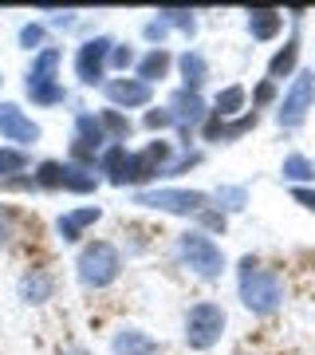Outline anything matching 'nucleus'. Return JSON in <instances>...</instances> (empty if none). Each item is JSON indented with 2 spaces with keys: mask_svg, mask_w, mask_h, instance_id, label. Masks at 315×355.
<instances>
[{
  "mask_svg": "<svg viewBox=\"0 0 315 355\" xmlns=\"http://www.w3.org/2000/svg\"><path fill=\"white\" fill-rule=\"evenodd\" d=\"M165 158H170V146H165V142H150L142 154H134V158L126 162V182H146V178H154Z\"/></svg>",
  "mask_w": 315,
  "mask_h": 355,
  "instance_id": "7",
  "label": "nucleus"
},
{
  "mask_svg": "<svg viewBox=\"0 0 315 355\" xmlns=\"http://www.w3.org/2000/svg\"><path fill=\"white\" fill-rule=\"evenodd\" d=\"M165 67H170V55H165V51H150V55L142 60V83H146V79H158Z\"/></svg>",
  "mask_w": 315,
  "mask_h": 355,
  "instance_id": "16",
  "label": "nucleus"
},
{
  "mask_svg": "<svg viewBox=\"0 0 315 355\" xmlns=\"http://www.w3.org/2000/svg\"><path fill=\"white\" fill-rule=\"evenodd\" d=\"M114 64H118V67H130V64H134V55H130V51H114Z\"/></svg>",
  "mask_w": 315,
  "mask_h": 355,
  "instance_id": "28",
  "label": "nucleus"
},
{
  "mask_svg": "<svg viewBox=\"0 0 315 355\" xmlns=\"http://www.w3.org/2000/svg\"><path fill=\"white\" fill-rule=\"evenodd\" d=\"M118 268H123L118 265V249L111 241H95L79 253V277L87 280V284H95V288L111 284L118 277Z\"/></svg>",
  "mask_w": 315,
  "mask_h": 355,
  "instance_id": "2",
  "label": "nucleus"
},
{
  "mask_svg": "<svg viewBox=\"0 0 315 355\" xmlns=\"http://www.w3.org/2000/svg\"><path fill=\"white\" fill-rule=\"evenodd\" d=\"M12 170H24V154L20 150H0V174H12Z\"/></svg>",
  "mask_w": 315,
  "mask_h": 355,
  "instance_id": "22",
  "label": "nucleus"
},
{
  "mask_svg": "<svg viewBox=\"0 0 315 355\" xmlns=\"http://www.w3.org/2000/svg\"><path fill=\"white\" fill-rule=\"evenodd\" d=\"M174 107H177L181 119H197V114H201V99H197L193 91H181V95L174 99Z\"/></svg>",
  "mask_w": 315,
  "mask_h": 355,
  "instance_id": "18",
  "label": "nucleus"
},
{
  "mask_svg": "<svg viewBox=\"0 0 315 355\" xmlns=\"http://www.w3.org/2000/svg\"><path fill=\"white\" fill-rule=\"evenodd\" d=\"M24 296L28 300H48L51 296V277H44V272H32V277H24Z\"/></svg>",
  "mask_w": 315,
  "mask_h": 355,
  "instance_id": "14",
  "label": "nucleus"
},
{
  "mask_svg": "<svg viewBox=\"0 0 315 355\" xmlns=\"http://www.w3.org/2000/svg\"><path fill=\"white\" fill-rule=\"evenodd\" d=\"M249 28H252V36L256 40H272L280 32V12H252Z\"/></svg>",
  "mask_w": 315,
  "mask_h": 355,
  "instance_id": "13",
  "label": "nucleus"
},
{
  "mask_svg": "<svg viewBox=\"0 0 315 355\" xmlns=\"http://www.w3.org/2000/svg\"><path fill=\"white\" fill-rule=\"evenodd\" d=\"M107 40H91L87 48L79 51V79H87V83H95V79L102 76V60H107Z\"/></svg>",
  "mask_w": 315,
  "mask_h": 355,
  "instance_id": "9",
  "label": "nucleus"
},
{
  "mask_svg": "<svg viewBox=\"0 0 315 355\" xmlns=\"http://www.w3.org/2000/svg\"><path fill=\"white\" fill-rule=\"evenodd\" d=\"M296 202H303L307 209H315V193L312 190H296Z\"/></svg>",
  "mask_w": 315,
  "mask_h": 355,
  "instance_id": "27",
  "label": "nucleus"
},
{
  "mask_svg": "<svg viewBox=\"0 0 315 355\" xmlns=\"http://www.w3.org/2000/svg\"><path fill=\"white\" fill-rule=\"evenodd\" d=\"M181 71H186L189 87H197V83L205 79V60L197 55V51H186V55H181Z\"/></svg>",
  "mask_w": 315,
  "mask_h": 355,
  "instance_id": "15",
  "label": "nucleus"
},
{
  "mask_svg": "<svg viewBox=\"0 0 315 355\" xmlns=\"http://www.w3.org/2000/svg\"><path fill=\"white\" fill-rule=\"evenodd\" d=\"M181 257H186L189 268H197L201 277H221V268H225L221 249H217L209 237H201V233H186V237H181Z\"/></svg>",
  "mask_w": 315,
  "mask_h": 355,
  "instance_id": "4",
  "label": "nucleus"
},
{
  "mask_svg": "<svg viewBox=\"0 0 315 355\" xmlns=\"http://www.w3.org/2000/svg\"><path fill=\"white\" fill-rule=\"evenodd\" d=\"M138 205L150 209H170V214H197L205 205V193L193 190H158V193H138Z\"/></svg>",
  "mask_w": 315,
  "mask_h": 355,
  "instance_id": "5",
  "label": "nucleus"
},
{
  "mask_svg": "<svg viewBox=\"0 0 315 355\" xmlns=\"http://www.w3.org/2000/svg\"><path fill=\"white\" fill-rule=\"evenodd\" d=\"M221 328H225V312H221L217 304H197L193 312H189V320H186L189 347H209V343H217Z\"/></svg>",
  "mask_w": 315,
  "mask_h": 355,
  "instance_id": "3",
  "label": "nucleus"
},
{
  "mask_svg": "<svg viewBox=\"0 0 315 355\" xmlns=\"http://www.w3.org/2000/svg\"><path fill=\"white\" fill-rule=\"evenodd\" d=\"M291 64H296V40H288V48H284L276 60H272V76H288Z\"/></svg>",
  "mask_w": 315,
  "mask_h": 355,
  "instance_id": "20",
  "label": "nucleus"
},
{
  "mask_svg": "<svg viewBox=\"0 0 315 355\" xmlns=\"http://www.w3.org/2000/svg\"><path fill=\"white\" fill-rule=\"evenodd\" d=\"M8 237H12V225H8V214L0 209V245L8 241Z\"/></svg>",
  "mask_w": 315,
  "mask_h": 355,
  "instance_id": "25",
  "label": "nucleus"
},
{
  "mask_svg": "<svg viewBox=\"0 0 315 355\" xmlns=\"http://www.w3.org/2000/svg\"><path fill=\"white\" fill-rule=\"evenodd\" d=\"M240 296H244V304L252 312H272L280 304L284 288H280V277L272 268H260L252 257H244V265H240Z\"/></svg>",
  "mask_w": 315,
  "mask_h": 355,
  "instance_id": "1",
  "label": "nucleus"
},
{
  "mask_svg": "<svg viewBox=\"0 0 315 355\" xmlns=\"http://www.w3.org/2000/svg\"><path fill=\"white\" fill-rule=\"evenodd\" d=\"M102 123H107V127H111L114 135H118V139H126V135H130V123H126L123 114H114V111H102Z\"/></svg>",
  "mask_w": 315,
  "mask_h": 355,
  "instance_id": "23",
  "label": "nucleus"
},
{
  "mask_svg": "<svg viewBox=\"0 0 315 355\" xmlns=\"http://www.w3.org/2000/svg\"><path fill=\"white\" fill-rule=\"evenodd\" d=\"M170 123H174V114H165V111H150V114H146V127H154V130L170 127Z\"/></svg>",
  "mask_w": 315,
  "mask_h": 355,
  "instance_id": "24",
  "label": "nucleus"
},
{
  "mask_svg": "<svg viewBox=\"0 0 315 355\" xmlns=\"http://www.w3.org/2000/svg\"><path fill=\"white\" fill-rule=\"evenodd\" d=\"M272 95H276V87H272V83H260V91H256V103H268Z\"/></svg>",
  "mask_w": 315,
  "mask_h": 355,
  "instance_id": "26",
  "label": "nucleus"
},
{
  "mask_svg": "<svg viewBox=\"0 0 315 355\" xmlns=\"http://www.w3.org/2000/svg\"><path fill=\"white\" fill-rule=\"evenodd\" d=\"M39 36H44V32H39V28H24V44H36Z\"/></svg>",
  "mask_w": 315,
  "mask_h": 355,
  "instance_id": "29",
  "label": "nucleus"
},
{
  "mask_svg": "<svg viewBox=\"0 0 315 355\" xmlns=\"http://www.w3.org/2000/svg\"><path fill=\"white\" fill-rule=\"evenodd\" d=\"M0 135H8L12 142H36L39 139V130L16 107H0Z\"/></svg>",
  "mask_w": 315,
  "mask_h": 355,
  "instance_id": "8",
  "label": "nucleus"
},
{
  "mask_svg": "<svg viewBox=\"0 0 315 355\" xmlns=\"http://www.w3.org/2000/svg\"><path fill=\"white\" fill-rule=\"evenodd\" d=\"M284 178H291V182L312 178V162H307V158H300V154H291L288 162H284Z\"/></svg>",
  "mask_w": 315,
  "mask_h": 355,
  "instance_id": "19",
  "label": "nucleus"
},
{
  "mask_svg": "<svg viewBox=\"0 0 315 355\" xmlns=\"http://www.w3.org/2000/svg\"><path fill=\"white\" fill-rule=\"evenodd\" d=\"M240 103H244V91H240V87H225L221 95H217V114L225 119V114H233V111H237Z\"/></svg>",
  "mask_w": 315,
  "mask_h": 355,
  "instance_id": "17",
  "label": "nucleus"
},
{
  "mask_svg": "<svg viewBox=\"0 0 315 355\" xmlns=\"http://www.w3.org/2000/svg\"><path fill=\"white\" fill-rule=\"evenodd\" d=\"M312 95H315V76L312 71H303V76L291 83L284 107H280V123H284V127H296V123L303 119V111L312 107Z\"/></svg>",
  "mask_w": 315,
  "mask_h": 355,
  "instance_id": "6",
  "label": "nucleus"
},
{
  "mask_svg": "<svg viewBox=\"0 0 315 355\" xmlns=\"http://www.w3.org/2000/svg\"><path fill=\"white\" fill-rule=\"evenodd\" d=\"M114 103H126V107H138V103L150 99V87L146 83H134V79H114L111 87H107Z\"/></svg>",
  "mask_w": 315,
  "mask_h": 355,
  "instance_id": "10",
  "label": "nucleus"
},
{
  "mask_svg": "<svg viewBox=\"0 0 315 355\" xmlns=\"http://www.w3.org/2000/svg\"><path fill=\"white\" fill-rule=\"evenodd\" d=\"M63 174H67V166H60V162L39 166V182H44V186H63Z\"/></svg>",
  "mask_w": 315,
  "mask_h": 355,
  "instance_id": "21",
  "label": "nucleus"
},
{
  "mask_svg": "<svg viewBox=\"0 0 315 355\" xmlns=\"http://www.w3.org/2000/svg\"><path fill=\"white\" fill-rule=\"evenodd\" d=\"M95 217H99V209H95V205H91V209H79V214H67V217L60 221V233L67 237V241H75V237H79V229L91 225Z\"/></svg>",
  "mask_w": 315,
  "mask_h": 355,
  "instance_id": "12",
  "label": "nucleus"
},
{
  "mask_svg": "<svg viewBox=\"0 0 315 355\" xmlns=\"http://www.w3.org/2000/svg\"><path fill=\"white\" fill-rule=\"evenodd\" d=\"M154 352H158V343L142 331H123L114 340V355H154Z\"/></svg>",
  "mask_w": 315,
  "mask_h": 355,
  "instance_id": "11",
  "label": "nucleus"
}]
</instances>
